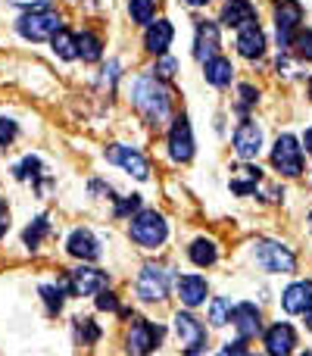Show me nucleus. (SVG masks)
Segmentation results:
<instances>
[{
  "label": "nucleus",
  "instance_id": "20e7f679",
  "mask_svg": "<svg viewBox=\"0 0 312 356\" xmlns=\"http://www.w3.org/2000/svg\"><path fill=\"white\" fill-rule=\"evenodd\" d=\"M169 288H172V269H165V266H154L147 263L141 269V275H138V297L147 303H159L169 297Z\"/></svg>",
  "mask_w": 312,
  "mask_h": 356
},
{
  "label": "nucleus",
  "instance_id": "79ce46f5",
  "mask_svg": "<svg viewBox=\"0 0 312 356\" xmlns=\"http://www.w3.org/2000/svg\"><path fill=\"white\" fill-rule=\"evenodd\" d=\"M240 97H244V104H240V110H247L250 104H256V91H253L250 85H240Z\"/></svg>",
  "mask_w": 312,
  "mask_h": 356
},
{
  "label": "nucleus",
  "instance_id": "b1692460",
  "mask_svg": "<svg viewBox=\"0 0 312 356\" xmlns=\"http://www.w3.org/2000/svg\"><path fill=\"white\" fill-rule=\"evenodd\" d=\"M259 178H263V172H259L256 166H240L238 172L231 175V191L234 194H240V197H247L250 191H256Z\"/></svg>",
  "mask_w": 312,
  "mask_h": 356
},
{
  "label": "nucleus",
  "instance_id": "8fccbe9b",
  "mask_svg": "<svg viewBox=\"0 0 312 356\" xmlns=\"http://www.w3.org/2000/svg\"><path fill=\"white\" fill-rule=\"evenodd\" d=\"M309 225H312V213H309Z\"/></svg>",
  "mask_w": 312,
  "mask_h": 356
},
{
  "label": "nucleus",
  "instance_id": "a18cd8bd",
  "mask_svg": "<svg viewBox=\"0 0 312 356\" xmlns=\"http://www.w3.org/2000/svg\"><path fill=\"white\" fill-rule=\"evenodd\" d=\"M184 3H190V6H203V3H209V0H184Z\"/></svg>",
  "mask_w": 312,
  "mask_h": 356
},
{
  "label": "nucleus",
  "instance_id": "f03ea898",
  "mask_svg": "<svg viewBox=\"0 0 312 356\" xmlns=\"http://www.w3.org/2000/svg\"><path fill=\"white\" fill-rule=\"evenodd\" d=\"M129 234L135 244L147 247V250H156V247L169 238V225H165V219L156 213V209H141V213L131 219Z\"/></svg>",
  "mask_w": 312,
  "mask_h": 356
},
{
  "label": "nucleus",
  "instance_id": "c85d7f7f",
  "mask_svg": "<svg viewBox=\"0 0 312 356\" xmlns=\"http://www.w3.org/2000/svg\"><path fill=\"white\" fill-rule=\"evenodd\" d=\"M209 322H213L215 328L231 322V303H228V297H215L213 300V307H209Z\"/></svg>",
  "mask_w": 312,
  "mask_h": 356
},
{
  "label": "nucleus",
  "instance_id": "ea45409f",
  "mask_svg": "<svg viewBox=\"0 0 312 356\" xmlns=\"http://www.w3.org/2000/svg\"><path fill=\"white\" fill-rule=\"evenodd\" d=\"M6 3H16V6H25V10H47L54 0H6Z\"/></svg>",
  "mask_w": 312,
  "mask_h": 356
},
{
  "label": "nucleus",
  "instance_id": "ddd939ff",
  "mask_svg": "<svg viewBox=\"0 0 312 356\" xmlns=\"http://www.w3.org/2000/svg\"><path fill=\"white\" fill-rule=\"evenodd\" d=\"M234 150H238L240 160H253L263 150V129L253 119H244L238 125V131H234Z\"/></svg>",
  "mask_w": 312,
  "mask_h": 356
},
{
  "label": "nucleus",
  "instance_id": "0eeeda50",
  "mask_svg": "<svg viewBox=\"0 0 312 356\" xmlns=\"http://www.w3.org/2000/svg\"><path fill=\"white\" fill-rule=\"evenodd\" d=\"M272 166L288 178L303 172V150H300V144H297L294 135H278L275 150H272Z\"/></svg>",
  "mask_w": 312,
  "mask_h": 356
},
{
  "label": "nucleus",
  "instance_id": "bb28decb",
  "mask_svg": "<svg viewBox=\"0 0 312 356\" xmlns=\"http://www.w3.org/2000/svg\"><path fill=\"white\" fill-rule=\"evenodd\" d=\"M188 257L194 259V266H213L215 263V257H219V250H215V244L213 241H206V238H197L194 244H190V250H188Z\"/></svg>",
  "mask_w": 312,
  "mask_h": 356
},
{
  "label": "nucleus",
  "instance_id": "2eb2a0df",
  "mask_svg": "<svg viewBox=\"0 0 312 356\" xmlns=\"http://www.w3.org/2000/svg\"><path fill=\"white\" fill-rule=\"evenodd\" d=\"M231 322H234V328H238L240 341H250L263 332V319H259V309L253 307V303H238V307L231 309Z\"/></svg>",
  "mask_w": 312,
  "mask_h": 356
},
{
  "label": "nucleus",
  "instance_id": "7ed1b4c3",
  "mask_svg": "<svg viewBox=\"0 0 312 356\" xmlns=\"http://www.w3.org/2000/svg\"><path fill=\"white\" fill-rule=\"evenodd\" d=\"M60 29H63V19L54 10H31L16 19V31L25 41H50Z\"/></svg>",
  "mask_w": 312,
  "mask_h": 356
},
{
  "label": "nucleus",
  "instance_id": "f3484780",
  "mask_svg": "<svg viewBox=\"0 0 312 356\" xmlns=\"http://www.w3.org/2000/svg\"><path fill=\"white\" fill-rule=\"evenodd\" d=\"M219 47H222L219 25L215 22H200L197 25V38H194V56L197 60L206 63V60H213V56H219Z\"/></svg>",
  "mask_w": 312,
  "mask_h": 356
},
{
  "label": "nucleus",
  "instance_id": "39448f33",
  "mask_svg": "<svg viewBox=\"0 0 312 356\" xmlns=\"http://www.w3.org/2000/svg\"><path fill=\"white\" fill-rule=\"evenodd\" d=\"M253 253H256V263L272 275H290L297 269V257L284 244H275V241H256Z\"/></svg>",
  "mask_w": 312,
  "mask_h": 356
},
{
  "label": "nucleus",
  "instance_id": "de8ad7c7",
  "mask_svg": "<svg viewBox=\"0 0 312 356\" xmlns=\"http://www.w3.org/2000/svg\"><path fill=\"white\" fill-rule=\"evenodd\" d=\"M309 97H312V79H309Z\"/></svg>",
  "mask_w": 312,
  "mask_h": 356
},
{
  "label": "nucleus",
  "instance_id": "a878e982",
  "mask_svg": "<svg viewBox=\"0 0 312 356\" xmlns=\"http://www.w3.org/2000/svg\"><path fill=\"white\" fill-rule=\"evenodd\" d=\"M50 44H54V54L60 56V60H75L79 56V41H75L72 31L60 29L54 38H50Z\"/></svg>",
  "mask_w": 312,
  "mask_h": 356
},
{
  "label": "nucleus",
  "instance_id": "37998d69",
  "mask_svg": "<svg viewBox=\"0 0 312 356\" xmlns=\"http://www.w3.org/2000/svg\"><path fill=\"white\" fill-rule=\"evenodd\" d=\"M6 228H10V209H6V203L0 200V238L6 234Z\"/></svg>",
  "mask_w": 312,
  "mask_h": 356
},
{
  "label": "nucleus",
  "instance_id": "5701e85b",
  "mask_svg": "<svg viewBox=\"0 0 312 356\" xmlns=\"http://www.w3.org/2000/svg\"><path fill=\"white\" fill-rule=\"evenodd\" d=\"M203 75H206V81L213 88H228L231 85V60H225V56H213V60L203 63Z\"/></svg>",
  "mask_w": 312,
  "mask_h": 356
},
{
  "label": "nucleus",
  "instance_id": "dca6fc26",
  "mask_svg": "<svg viewBox=\"0 0 312 356\" xmlns=\"http://www.w3.org/2000/svg\"><path fill=\"white\" fill-rule=\"evenodd\" d=\"M297 347V334L288 322H278L265 332V353L269 356H290Z\"/></svg>",
  "mask_w": 312,
  "mask_h": 356
},
{
  "label": "nucleus",
  "instance_id": "4c0bfd02",
  "mask_svg": "<svg viewBox=\"0 0 312 356\" xmlns=\"http://www.w3.org/2000/svg\"><path fill=\"white\" fill-rule=\"evenodd\" d=\"M138 207H141V197H138V194H131V197H125V200H119L116 216H129V213H135Z\"/></svg>",
  "mask_w": 312,
  "mask_h": 356
},
{
  "label": "nucleus",
  "instance_id": "cd10ccee",
  "mask_svg": "<svg viewBox=\"0 0 312 356\" xmlns=\"http://www.w3.org/2000/svg\"><path fill=\"white\" fill-rule=\"evenodd\" d=\"M129 16L138 25H150L156 16V0H129Z\"/></svg>",
  "mask_w": 312,
  "mask_h": 356
},
{
  "label": "nucleus",
  "instance_id": "09e8293b",
  "mask_svg": "<svg viewBox=\"0 0 312 356\" xmlns=\"http://www.w3.org/2000/svg\"><path fill=\"white\" fill-rule=\"evenodd\" d=\"M300 356H312V350H306V353H300Z\"/></svg>",
  "mask_w": 312,
  "mask_h": 356
},
{
  "label": "nucleus",
  "instance_id": "c03bdc74",
  "mask_svg": "<svg viewBox=\"0 0 312 356\" xmlns=\"http://www.w3.org/2000/svg\"><path fill=\"white\" fill-rule=\"evenodd\" d=\"M306 150L312 154V129H306Z\"/></svg>",
  "mask_w": 312,
  "mask_h": 356
},
{
  "label": "nucleus",
  "instance_id": "7c9ffc66",
  "mask_svg": "<svg viewBox=\"0 0 312 356\" xmlns=\"http://www.w3.org/2000/svg\"><path fill=\"white\" fill-rule=\"evenodd\" d=\"M13 175H16L19 181H25V178H41V160H38V156H25V160L13 169Z\"/></svg>",
  "mask_w": 312,
  "mask_h": 356
},
{
  "label": "nucleus",
  "instance_id": "4468645a",
  "mask_svg": "<svg viewBox=\"0 0 312 356\" xmlns=\"http://www.w3.org/2000/svg\"><path fill=\"white\" fill-rule=\"evenodd\" d=\"M66 250H69V257L81 259V263H94L100 257V241L88 228H75L66 241Z\"/></svg>",
  "mask_w": 312,
  "mask_h": 356
},
{
  "label": "nucleus",
  "instance_id": "a211bd4d",
  "mask_svg": "<svg viewBox=\"0 0 312 356\" xmlns=\"http://www.w3.org/2000/svg\"><path fill=\"white\" fill-rule=\"evenodd\" d=\"M238 54L247 56V60H259V56L265 54V35L256 22L244 25V29L238 31Z\"/></svg>",
  "mask_w": 312,
  "mask_h": 356
},
{
  "label": "nucleus",
  "instance_id": "a19ab883",
  "mask_svg": "<svg viewBox=\"0 0 312 356\" xmlns=\"http://www.w3.org/2000/svg\"><path fill=\"white\" fill-rule=\"evenodd\" d=\"M119 79V63H110V66L104 69V75H100V85H110L113 88V81Z\"/></svg>",
  "mask_w": 312,
  "mask_h": 356
},
{
  "label": "nucleus",
  "instance_id": "49530a36",
  "mask_svg": "<svg viewBox=\"0 0 312 356\" xmlns=\"http://www.w3.org/2000/svg\"><path fill=\"white\" fill-rule=\"evenodd\" d=\"M303 316H306V325L312 328V309H306V313H303Z\"/></svg>",
  "mask_w": 312,
  "mask_h": 356
},
{
  "label": "nucleus",
  "instance_id": "393cba45",
  "mask_svg": "<svg viewBox=\"0 0 312 356\" xmlns=\"http://www.w3.org/2000/svg\"><path fill=\"white\" fill-rule=\"evenodd\" d=\"M75 41H79V56L85 63H97L104 56V41L94 31H81V35H75Z\"/></svg>",
  "mask_w": 312,
  "mask_h": 356
},
{
  "label": "nucleus",
  "instance_id": "423d86ee",
  "mask_svg": "<svg viewBox=\"0 0 312 356\" xmlns=\"http://www.w3.org/2000/svg\"><path fill=\"white\" fill-rule=\"evenodd\" d=\"M303 22V6L297 0H278L275 3V35H278V47L288 50L294 35L300 31Z\"/></svg>",
  "mask_w": 312,
  "mask_h": 356
},
{
  "label": "nucleus",
  "instance_id": "c756f323",
  "mask_svg": "<svg viewBox=\"0 0 312 356\" xmlns=\"http://www.w3.org/2000/svg\"><path fill=\"white\" fill-rule=\"evenodd\" d=\"M47 232H50V222L44 219V216H38V219L31 222L28 228H25V244H28L31 250H35V247L44 241V234H47Z\"/></svg>",
  "mask_w": 312,
  "mask_h": 356
},
{
  "label": "nucleus",
  "instance_id": "72a5a7b5",
  "mask_svg": "<svg viewBox=\"0 0 312 356\" xmlns=\"http://www.w3.org/2000/svg\"><path fill=\"white\" fill-rule=\"evenodd\" d=\"M175 69H178V63L175 60H172V56H159V60H156V69H154V75H156V79H172V75H175Z\"/></svg>",
  "mask_w": 312,
  "mask_h": 356
},
{
  "label": "nucleus",
  "instance_id": "4be33fe9",
  "mask_svg": "<svg viewBox=\"0 0 312 356\" xmlns=\"http://www.w3.org/2000/svg\"><path fill=\"white\" fill-rule=\"evenodd\" d=\"M206 278L200 275H181L178 278V297H181L184 307H200L206 300Z\"/></svg>",
  "mask_w": 312,
  "mask_h": 356
},
{
  "label": "nucleus",
  "instance_id": "e433bc0d",
  "mask_svg": "<svg viewBox=\"0 0 312 356\" xmlns=\"http://www.w3.org/2000/svg\"><path fill=\"white\" fill-rule=\"evenodd\" d=\"M16 135H19L16 122H13V119H3V116H0V147L13 144V138H16Z\"/></svg>",
  "mask_w": 312,
  "mask_h": 356
},
{
  "label": "nucleus",
  "instance_id": "f257e3e1",
  "mask_svg": "<svg viewBox=\"0 0 312 356\" xmlns=\"http://www.w3.org/2000/svg\"><path fill=\"white\" fill-rule=\"evenodd\" d=\"M131 104H135V110L141 113L150 125H156V129L172 113V97H169V91L159 85L156 75H141V79H135V85H131Z\"/></svg>",
  "mask_w": 312,
  "mask_h": 356
},
{
  "label": "nucleus",
  "instance_id": "58836bf2",
  "mask_svg": "<svg viewBox=\"0 0 312 356\" xmlns=\"http://www.w3.org/2000/svg\"><path fill=\"white\" fill-rule=\"evenodd\" d=\"M219 356H253V353H247V341H234V344H225V350Z\"/></svg>",
  "mask_w": 312,
  "mask_h": 356
},
{
  "label": "nucleus",
  "instance_id": "473e14b6",
  "mask_svg": "<svg viewBox=\"0 0 312 356\" xmlns=\"http://www.w3.org/2000/svg\"><path fill=\"white\" fill-rule=\"evenodd\" d=\"M290 47L297 50V56H303V60H309L312 63V31L306 29V31H297L294 35V41H290Z\"/></svg>",
  "mask_w": 312,
  "mask_h": 356
},
{
  "label": "nucleus",
  "instance_id": "aec40b11",
  "mask_svg": "<svg viewBox=\"0 0 312 356\" xmlns=\"http://www.w3.org/2000/svg\"><path fill=\"white\" fill-rule=\"evenodd\" d=\"M172 38H175V29H172L169 19H156V22L147 25V35H144V47H147L150 54L163 56L165 50H169Z\"/></svg>",
  "mask_w": 312,
  "mask_h": 356
},
{
  "label": "nucleus",
  "instance_id": "6e6552de",
  "mask_svg": "<svg viewBox=\"0 0 312 356\" xmlns=\"http://www.w3.org/2000/svg\"><path fill=\"white\" fill-rule=\"evenodd\" d=\"M163 341V328L154 325V322H131L129 338H125V347H129V356H150L156 350V344Z\"/></svg>",
  "mask_w": 312,
  "mask_h": 356
},
{
  "label": "nucleus",
  "instance_id": "9b49d317",
  "mask_svg": "<svg viewBox=\"0 0 312 356\" xmlns=\"http://www.w3.org/2000/svg\"><path fill=\"white\" fill-rule=\"evenodd\" d=\"M169 156L175 163H188L194 156V131H190L188 116H175L169 129Z\"/></svg>",
  "mask_w": 312,
  "mask_h": 356
},
{
  "label": "nucleus",
  "instance_id": "9d476101",
  "mask_svg": "<svg viewBox=\"0 0 312 356\" xmlns=\"http://www.w3.org/2000/svg\"><path fill=\"white\" fill-rule=\"evenodd\" d=\"M106 160L116 163V166H122L129 175H135L138 181H147L150 178V163L144 160L141 150L135 147H125V144H113L110 150H106Z\"/></svg>",
  "mask_w": 312,
  "mask_h": 356
},
{
  "label": "nucleus",
  "instance_id": "1a4fd4ad",
  "mask_svg": "<svg viewBox=\"0 0 312 356\" xmlns=\"http://www.w3.org/2000/svg\"><path fill=\"white\" fill-rule=\"evenodd\" d=\"M172 322H175V334H178L181 350L188 356H200L203 347H206V328H203L190 313H178Z\"/></svg>",
  "mask_w": 312,
  "mask_h": 356
},
{
  "label": "nucleus",
  "instance_id": "f704fd0d",
  "mask_svg": "<svg viewBox=\"0 0 312 356\" xmlns=\"http://www.w3.org/2000/svg\"><path fill=\"white\" fill-rule=\"evenodd\" d=\"M97 309L104 313H119V300L113 291H97Z\"/></svg>",
  "mask_w": 312,
  "mask_h": 356
},
{
  "label": "nucleus",
  "instance_id": "6ab92c4d",
  "mask_svg": "<svg viewBox=\"0 0 312 356\" xmlns=\"http://www.w3.org/2000/svg\"><path fill=\"white\" fill-rule=\"evenodd\" d=\"M222 22L228 29H244V25L256 22V6L250 0H225L222 6Z\"/></svg>",
  "mask_w": 312,
  "mask_h": 356
},
{
  "label": "nucleus",
  "instance_id": "2f4dec72",
  "mask_svg": "<svg viewBox=\"0 0 312 356\" xmlns=\"http://www.w3.org/2000/svg\"><path fill=\"white\" fill-rule=\"evenodd\" d=\"M63 294H66L63 288L41 284V297H44V303H47V313H60V309H63Z\"/></svg>",
  "mask_w": 312,
  "mask_h": 356
},
{
  "label": "nucleus",
  "instance_id": "f8f14e48",
  "mask_svg": "<svg viewBox=\"0 0 312 356\" xmlns=\"http://www.w3.org/2000/svg\"><path fill=\"white\" fill-rule=\"evenodd\" d=\"M104 284H106V275L100 269H75V272H69V278H66V284H63V291H69L72 297H91V294H97V291H104Z\"/></svg>",
  "mask_w": 312,
  "mask_h": 356
},
{
  "label": "nucleus",
  "instance_id": "c9c22d12",
  "mask_svg": "<svg viewBox=\"0 0 312 356\" xmlns=\"http://www.w3.org/2000/svg\"><path fill=\"white\" fill-rule=\"evenodd\" d=\"M75 332H79V334H85V341H88V344L100 338V328L94 325L91 319H75Z\"/></svg>",
  "mask_w": 312,
  "mask_h": 356
},
{
  "label": "nucleus",
  "instance_id": "412c9836",
  "mask_svg": "<svg viewBox=\"0 0 312 356\" xmlns=\"http://www.w3.org/2000/svg\"><path fill=\"white\" fill-rule=\"evenodd\" d=\"M281 307H284V313H290V316H300V313H306V309H312V282L290 284L281 297Z\"/></svg>",
  "mask_w": 312,
  "mask_h": 356
}]
</instances>
